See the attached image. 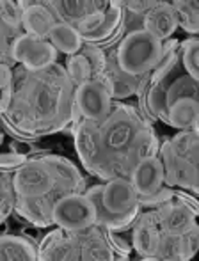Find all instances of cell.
Returning <instances> with one entry per match:
<instances>
[{"label":"cell","instance_id":"cell-18","mask_svg":"<svg viewBox=\"0 0 199 261\" xmlns=\"http://www.w3.org/2000/svg\"><path fill=\"white\" fill-rule=\"evenodd\" d=\"M79 242L80 259H116V252L107 240L105 229L98 224L75 231Z\"/></svg>","mask_w":199,"mask_h":261},{"label":"cell","instance_id":"cell-35","mask_svg":"<svg viewBox=\"0 0 199 261\" xmlns=\"http://www.w3.org/2000/svg\"><path fill=\"white\" fill-rule=\"evenodd\" d=\"M0 123H2V119H0ZM2 141H4V135H2V132H0V144H2Z\"/></svg>","mask_w":199,"mask_h":261},{"label":"cell","instance_id":"cell-28","mask_svg":"<svg viewBox=\"0 0 199 261\" xmlns=\"http://www.w3.org/2000/svg\"><path fill=\"white\" fill-rule=\"evenodd\" d=\"M21 14H23V9H21L18 2H13V0H0V18H2L7 25L16 29V31H23V27H21Z\"/></svg>","mask_w":199,"mask_h":261},{"label":"cell","instance_id":"cell-2","mask_svg":"<svg viewBox=\"0 0 199 261\" xmlns=\"http://www.w3.org/2000/svg\"><path fill=\"white\" fill-rule=\"evenodd\" d=\"M0 119L13 135L38 139L80 121L75 110V86L64 66L55 62L43 69L13 68L9 107Z\"/></svg>","mask_w":199,"mask_h":261},{"label":"cell","instance_id":"cell-9","mask_svg":"<svg viewBox=\"0 0 199 261\" xmlns=\"http://www.w3.org/2000/svg\"><path fill=\"white\" fill-rule=\"evenodd\" d=\"M128 179L137 192L141 206L155 208L172 196V189L164 183V167L157 155L142 158Z\"/></svg>","mask_w":199,"mask_h":261},{"label":"cell","instance_id":"cell-13","mask_svg":"<svg viewBox=\"0 0 199 261\" xmlns=\"http://www.w3.org/2000/svg\"><path fill=\"white\" fill-rule=\"evenodd\" d=\"M112 98L100 80H87L75 87V110L80 121H100L110 112Z\"/></svg>","mask_w":199,"mask_h":261},{"label":"cell","instance_id":"cell-30","mask_svg":"<svg viewBox=\"0 0 199 261\" xmlns=\"http://www.w3.org/2000/svg\"><path fill=\"white\" fill-rule=\"evenodd\" d=\"M105 234H107V240H109L110 247L116 252V258H128V256H130L132 247H130V244H128V240H125L121 234H117V231L105 229Z\"/></svg>","mask_w":199,"mask_h":261},{"label":"cell","instance_id":"cell-21","mask_svg":"<svg viewBox=\"0 0 199 261\" xmlns=\"http://www.w3.org/2000/svg\"><path fill=\"white\" fill-rule=\"evenodd\" d=\"M199 117V101L197 100H180L175 105L169 107L167 116H165V124L178 130H187V128L197 126Z\"/></svg>","mask_w":199,"mask_h":261},{"label":"cell","instance_id":"cell-31","mask_svg":"<svg viewBox=\"0 0 199 261\" xmlns=\"http://www.w3.org/2000/svg\"><path fill=\"white\" fill-rule=\"evenodd\" d=\"M123 11L134 14H146L150 9H153L158 4V0H117Z\"/></svg>","mask_w":199,"mask_h":261},{"label":"cell","instance_id":"cell-34","mask_svg":"<svg viewBox=\"0 0 199 261\" xmlns=\"http://www.w3.org/2000/svg\"><path fill=\"white\" fill-rule=\"evenodd\" d=\"M9 107V86L0 89V114H4Z\"/></svg>","mask_w":199,"mask_h":261},{"label":"cell","instance_id":"cell-6","mask_svg":"<svg viewBox=\"0 0 199 261\" xmlns=\"http://www.w3.org/2000/svg\"><path fill=\"white\" fill-rule=\"evenodd\" d=\"M157 156L164 167V183L171 189L199 192V132L197 126L187 128L165 139L158 146Z\"/></svg>","mask_w":199,"mask_h":261},{"label":"cell","instance_id":"cell-22","mask_svg":"<svg viewBox=\"0 0 199 261\" xmlns=\"http://www.w3.org/2000/svg\"><path fill=\"white\" fill-rule=\"evenodd\" d=\"M46 39L52 43V46H54L57 52H61L64 55L77 54L84 45L82 38H80V34L77 32V29L66 23H55Z\"/></svg>","mask_w":199,"mask_h":261},{"label":"cell","instance_id":"cell-20","mask_svg":"<svg viewBox=\"0 0 199 261\" xmlns=\"http://www.w3.org/2000/svg\"><path fill=\"white\" fill-rule=\"evenodd\" d=\"M0 259H39L38 245L27 237L2 234L0 237Z\"/></svg>","mask_w":199,"mask_h":261},{"label":"cell","instance_id":"cell-14","mask_svg":"<svg viewBox=\"0 0 199 261\" xmlns=\"http://www.w3.org/2000/svg\"><path fill=\"white\" fill-rule=\"evenodd\" d=\"M98 80L105 86V89L109 91L112 101H119V100H125V98H130V96H134V94H137L139 82H141L139 76L128 75L127 71H123V69L119 68L114 50L110 54H107L105 69L102 71Z\"/></svg>","mask_w":199,"mask_h":261},{"label":"cell","instance_id":"cell-29","mask_svg":"<svg viewBox=\"0 0 199 261\" xmlns=\"http://www.w3.org/2000/svg\"><path fill=\"white\" fill-rule=\"evenodd\" d=\"M199 245V226H192L180 240V259H192Z\"/></svg>","mask_w":199,"mask_h":261},{"label":"cell","instance_id":"cell-3","mask_svg":"<svg viewBox=\"0 0 199 261\" xmlns=\"http://www.w3.org/2000/svg\"><path fill=\"white\" fill-rule=\"evenodd\" d=\"M14 212L36 227L54 226V208L64 196L86 192V178L61 155L29 156L13 171Z\"/></svg>","mask_w":199,"mask_h":261},{"label":"cell","instance_id":"cell-27","mask_svg":"<svg viewBox=\"0 0 199 261\" xmlns=\"http://www.w3.org/2000/svg\"><path fill=\"white\" fill-rule=\"evenodd\" d=\"M21 34H23V31H16L0 18V64H9L11 68L14 66L11 46H13L14 39Z\"/></svg>","mask_w":199,"mask_h":261},{"label":"cell","instance_id":"cell-8","mask_svg":"<svg viewBox=\"0 0 199 261\" xmlns=\"http://www.w3.org/2000/svg\"><path fill=\"white\" fill-rule=\"evenodd\" d=\"M114 54L123 71L141 79L160 61L162 41L146 31L127 32L114 48Z\"/></svg>","mask_w":199,"mask_h":261},{"label":"cell","instance_id":"cell-5","mask_svg":"<svg viewBox=\"0 0 199 261\" xmlns=\"http://www.w3.org/2000/svg\"><path fill=\"white\" fill-rule=\"evenodd\" d=\"M86 197L93 203L96 224L103 229L127 231L141 215V203L128 178H114L103 185L87 189Z\"/></svg>","mask_w":199,"mask_h":261},{"label":"cell","instance_id":"cell-23","mask_svg":"<svg viewBox=\"0 0 199 261\" xmlns=\"http://www.w3.org/2000/svg\"><path fill=\"white\" fill-rule=\"evenodd\" d=\"M171 6L176 13L178 27L190 36H196L199 32V4L196 0H175Z\"/></svg>","mask_w":199,"mask_h":261},{"label":"cell","instance_id":"cell-15","mask_svg":"<svg viewBox=\"0 0 199 261\" xmlns=\"http://www.w3.org/2000/svg\"><path fill=\"white\" fill-rule=\"evenodd\" d=\"M132 245L142 259H157L160 247V227L157 222L155 210L137 217L132 229Z\"/></svg>","mask_w":199,"mask_h":261},{"label":"cell","instance_id":"cell-1","mask_svg":"<svg viewBox=\"0 0 199 261\" xmlns=\"http://www.w3.org/2000/svg\"><path fill=\"white\" fill-rule=\"evenodd\" d=\"M71 132L82 165L103 181L128 178L135 165L157 155L160 146L148 117L135 105L119 101H112L103 119H82Z\"/></svg>","mask_w":199,"mask_h":261},{"label":"cell","instance_id":"cell-17","mask_svg":"<svg viewBox=\"0 0 199 261\" xmlns=\"http://www.w3.org/2000/svg\"><path fill=\"white\" fill-rule=\"evenodd\" d=\"M20 7L23 9L21 14V27L27 34L38 36L46 39L54 25L57 23L54 13L48 9L45 2H36V0H20Z\"/></svg>","mask_w":199,"mask_h":261},{"label":"cell","instance_id":"cell-25","mask_svg":"<svg viewBox=\"0 0 199 261\" xmlns=\"http://www.w3.org/2000/svg\"><path fill=\"white\" fill-rule=\"evenodd\" d=\"M180 57L185 71L199 82V39L196 36H189L180 41Z\"/></svg>","mask_w":199,"mask_h":261},{"label":"cell","instance_id":"cell-7","mask_svg":"<svg viewBox=\"0 0 199 261\" xmlns=\"http://www.w3.org/2000/svg\"><path fill=\"white\" fill-rule=\"evenodd\" d=\"M153 210L160 227V247L157 259H180V240L190 227L197 224L199 210L176 196L175 189L169 199Z\"/></svg>","mask_w":199,"mask_h":261},{"label":"cell","instance_id":"cell-12","mask_svg":"<svg viewBox=\"0 0 199 261\" xmlns=\"http://www.w3.org/2000/svg\"><path fill=\"white\" fill-rule=\"evenodd\" d=\"M57 50L52 46L48 39L38 38L23 32L13 41L11 55L13 61L27 69H43L57 62Z\"/></svg>","mask_w":199,"mask_h":261},{"label":"cell","instance_id":"cell-19","mask_svg":"<svg viewBox=\"0 0 199 261\" xmlns=\"http://www.w3.org/2000/svg\"><path fill=\"white\" fill-rule=\"evenodd\" d=\"M176 29H178V20H176V13L172 9L171 2L158 0L157 6L142 16V31L150 32L151 36H155L160 41L171 39Z\"/></svg>","mask_w":199,"mask_h":261},{"label":"cell","instance_id":"cell-32","mask_svg":"<svg viewBox=\"0 0 199 261\" xmlns=\"http://www.w3.org/2000/svg\"><path fill=\"white\" fill-rule=\"evenodd\" d=\"M25 153H18V151H0V169L4 171H14L16 167H20L25 160H27Z\"/></svg>","mask_w":199,"mask_h":261},{"label":"cell","instance_id":"cell-11","mask_svg":"<svg viewBox=\"0 0 199 261\" xmlns=\"http://www.w3.org/2000/svg\"><path fill=\"white\" fill-rule=\"evenodd\" d=\"M96 224L93 203L84 192L64 196L54 208V226L75 233Z\"/></svg>","mask_w":199,"mask_h":261},{"label":"cell","instance_id":"cell-10","mask_svg":"<svg viewBox=\"0 0 199 261\" xmlns=\"http://www.w3.org/2000/svg\"><path fill=\"white\" fill-rule=\"evenodd\" d=\"M75 29L84 43H89V45L109 43L123 29V9L117 4V0H109L105 9L91 14L89 18L80 21Z\"/></svg>","mask_w":199,"mask_h":261},{"label":"cell","instance_id":"cell-4","mask_svg":"<svg viewBox=\"0 0 199 261\" xmlns=\"http://www.w3.org/2000/svg\"><path fill=\"white\" fill-rule=\"evenodd\" d=\"M199 84L185 71L180 57V41L175 38L162 41V57L158 64L141 76L139 82V103L141 112L150 121L160 119L165 123V116L171 105L180 100L199 101Z\"/></svg>","mask_w":199,"mask_h":261},{"label":"cell","instance_id":"cell-16","mask_svg":"<svg viewBox=\"0 0 199 261\" xmlns=\"http://www.w3.org/2000/svg\"><path fill=\"white\" fill-rule=\"evenodd\" d=\"M107 2L109 0H45L57 23H66L71 27H77L91 14L105 9Z\"/></svg>","mask_w":199,"mask_h":261},{"label":"cell","instance_id":"cell-33","mask_svg":"<svg viewBox=\"0 0 199 261\" xmlns=\"http://www.w3.org/2000/svg\"><path fill=\"white\" fill-rule=\"evenodd\" d=\"M13 79V68L9 64H0V89L7 87Z\"/></svg>","mask_w":199,"mask_h":261},{"label":"cell","instance_id":"cell-24","mask_svg":"<svg viewBox=\"0 0 199 261\" xmlns=\"http://www.w3.org/2000/svg\"><path fill=\"white\" fill-rule=\"evenodd\" d=\"M64 69H66V73H68L69 79H71V82L75 87L84 82H87V80H96L94 79V73H93V68H91L89 61H87L80 52L68 55Z\"/></svg>","mask_w":199,"mask_h":261},{"label":"cell","instance_id":"cell-26","mask_svg":"<svg viewBox=\"0 0 199 261\" xmlns=\"http://www.w3.org/2000/svg\"><path fill=\"white\" fill-rule=\"evenodd\" d=\"M14 212L13 171L0 169V224H4Z\"/></svg>","mask_w":199,"mask_h":261}]
</instances>
